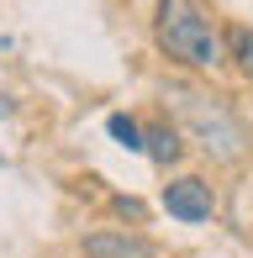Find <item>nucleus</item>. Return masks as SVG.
Instances as JSON below:
<instances>
[{"mask_svg": "<svg viewBox=\"0 0 253 258\" xmlns=\"http://www.w3.org/2000/svg\"><path fill=\"white\" fill-rule=\"evenodd\" d=\"M222 48H227V63L237 69V74L253 85V27H243V21H232V27L222 32Z\"/></svg>", "mask_w": 253, "mask_h": 258, "instance_id": "nucleus-6", "label": "nucleus"}, {"mask_svg": "<svg viewBox=\"0 0 253 258\" xmlns=\"http://www.w3.org/2000/svg\"><path fill=\"white\" fill-rule=\"evenodd\" d=\"M85 258H158V248L143 232H121V227H100L85 237Z\"/></svg>", "mask_w": 253, "mask_h": 258, "instance_id": "nucleus-4", "label": "nucleus"}, {"mask_svg": "<svg viewBox=\"0 0 253 258\" xmlns=\"http://www.w3.org/2000/svg\"><path fill=\"white\" fill-rule=\"evenodd\" d=\"M164 100H169V111L179 116V126L195 137L201 153H211L216 163H243V158H248L253 132H248V121H243L222 95L195 90V85H169Z\"/></svg>", "mask_w": 253, "mask_h": 258, "instance_id": "nucleus-1", "label": "nucleus"}, {"mask_svg": "<svg viewBox=\"0 0 253 258\" xmlns=\"http://www.w3.org/2000/svg\"><path fill=\"white\" fill-rule=\"evenodd\" d=\"M143 153L153 163H179V153H185V143H179V126L158 121V126H143Z\"/></svg>", "mask_w": 253, "mask_h": 258, "instance_id": "nucleus-5", "label": "nucleus"}, {"mask_svg": "<svg viewBox=\"0 0 253 258\" xmlns=\"http://www.w3.org/2000/svg\"><path fill=\"white\" fill-rule=\"evenodd\" d=\"M106 132L116 137L126 153H143V126H137L132 116H121V111H116V116H106Z\"/></svg>", "mask_w": 253, "mask_h": 258, "instance_id": "nucleus-7", "label": "nucleus"}, {"mask_svg": "<svg viewBox=\"0 0 253 258\" xmlns=\"http://www.w3.org/2000/svg\"><path fill=\"white\" fill-rule=\"evenodd\" d=\"M164 211L174 221H211V211H216V195H211V184L206 179H195V174H185V179H174V184H164Z\"/></svg>", "mask_w": 253, "mask_h": 258, "instance_id": "nucleus-3", "label": "nucleus"}, {"mask_svg": "<svg viewBox=\"0 0 253 258\" xmlns=\"http://www.w3.org/2000/svg\"><path fill=\"white\" fill-rule=\"evenodd\" d=\"M153 42L164 48V58L185 69H216L227 63L222 48V27H216V11L206 0H158L153 11Z\"/></svg>", "mask_w": 253, "mask_h": 258, "instance_id": "nucleus-2", "label": "nucleus"}]
</instances>
